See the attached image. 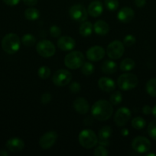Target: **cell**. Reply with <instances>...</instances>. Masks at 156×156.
Returning a JSON list of instances; mask_svg holds the SVG:
<instances>
[{
  "label": "cell",
  "mask_w": 156,
  "mask_h": 156,
  "mask_svg": "<svg viewBox=\"0 0 156 156\" xmlns=\"http://www.w3.org/2000/svg\"><path fill=\"white\" fill-rule=\"evenodd\" d=\"M113 108L112 104L106 100H99L95 102L91 108L92 116L99 121H106L113 115Z\"/></svg>",
  "instance_id": "cell-1"
},
{
  "label": "cell",
  "mask_w": 156,
  "mask_h": 156,
  "mask_svg": "<svg viewBox=\"0 0 156 156\" xmlns=\"http://www.w3.org/2000/svg\"><path fill=\"white\" fill-rule=\"evenodd\" d=\"M21 40L15 33H9L2 38V47L8 54L17 53L21 47Z\"/></svg>",
  "instance_id": "cell-2"
},
{
  "label": "cell",
  "mask_w": 156,
  "mask_h": 156,
  "mask_svg": "<svg viewBox=\"0 0 156 156\" xmlns=\"http://www.w3.org/2000/svg\"><path fill=\"white\" fill-rule=\"evenodd\" d=\"M78 141L80 146L84 149H90L96 146L98 143V138L96 133L92 129H83L78 136Z\"/></svg>",
  "instance_id": "cell-3"
},
{
  "label": "cell",
  "mask_w": 156,
  "mask_h": 156,
  "mask_svg": "<svg viewBox=\"0 0 156 156\" xmlns=\"http://www.w3.org/2000/svg\"><path fill=\"white\" fill-rule=\"evenodd\" d=\"M139 83L137 76L133 73H123L118 78L117 84L119 88L122 91H128L136 88Z\"/></svg>",
  "instance_id": "cell-4"
},
{
  "label": "cell",
  "mask_w": 156,
  "mask_h": 156,
  "mask_svg": "<svg viewBox=\"0 0 156 156\" xmlns=\"http://www.w3.org/2000/svg\"><path fill=\"white\" fill-rule=\"evenodd\" d=\"M84 62V56L80 51H72L64 58V65L70 69H77Z\"/></svg>",
  "instance_id": "cell-5"
},
{
  "label": "cell",
  "mask_w": 156,
  "mask_h": 156,
  "mask_svg": "<svg viewBox=\"0 0 156 156\" xmlns=\"http://www.w3.org/2000/svg\"><path fill=\"white\" fill-rule=\"evenodd\" d=\"M36 51L41 56L44 58L51 57L54 55L56 49L52 42L47 40H42L36 45Z\"/></svg>",
  "instance_id": "cell-6"
},
{
  "label": "cell",
  "mask_w": 156,
  "mask_h": 156,
  "mask_svg": "<svg viewBox=\"0 0 156 156\" xmlns=\"http://www.w3.org/2000/svg\"><path fill=\"white\" fill-rule=\"evenodd\" d=\"M72 80V74L66 69H59L54 73L52 77V82L55 85L64 87L70 83Z\"/></svg>",
  "instance_id": "cell-7"
},
{
  "label": "cell",
  "mask_w": 156,
  "mask_h": 156,
  "mask_svg": "<svg viewBox=\"0 0 156 156\" xmlns=\"http://www.w3.org/2000/svg\"><path fill=\"white\" fill-rule=\"evenodd\" d=\"M70 18L77 22H84L88 18V12L84 5L80 4L73 5L69 9Z\"/></svg>",
  "instance_id": "cell-8"
},
{
  "label": "cell",
  "mask_w": 156,
  "mask_h": 156,
  "mask_svg": "<svg viewBox=\"0 0 156 156\" xmlns=\"http://www.w3.org/2000/svg\"><path fill=\"white\" fill-rule=\"evenodd\" d=\"M125 52V45L119 41H114L110 43L106 49L107 56L112 59H118L122 56Z\"/></svg>",
  "instance_id": "cell-9"
},
{
  "label": "cell",
  "mask_w": 156,
  "mask_h": 156,
  "mask_svg": "<svg viewBox=\"0 0 156 156\" xmlns=\"http://www.w3.org/2000/svg\"><path fill=\"white\" fill-rule=\"evenodd\" d=\"M132 148L138 153H146L151 149V142L144 136H136L132 142Z\"/></svg>",
  "instance_id": "cell-10"
},
{
  "label": "cell",
  "mask_w": 156,
  "mask_h": 156,
  "mask_svg": "<svg viewBox=\"0 0 156 156\" xmlns=\"http://www.w3.org/2000/svg\"><path fill=\"white\" fill-rule=\"evenodd\" d=\"M131 111L125 107L119 108L114 116V123L118 126H123L131 118Z\"/></svg>",
  "instance_id": "cell-11"
},
{
  "label": "cell",
  "mask_w": 156,
  "mask_h": 156,
  "mask_svg": "<svg viewBox=\"0 0 156 156\" xmlns=\"http://www.w3.org/2000/svg\"><path fill=\"white\" fill-rule=\"evenodd\" d=\"M58 137V135L55 131H48L40 137L39 146L43 149H50L55 144Z\"/></svg>",
  "instance_id": "cell-12"
},
{
  "label": "cell",
  "mask_w": 156,
  "mask_h": 156,
  "mask_svg": "<svg viewBox=\"0 0 156 156\" xmlns=\"http://www.w3.org/2000/svg\"><path fill=\"white\" fill-rule=\"evenodd\" d=\"M105 50L100 46H93L87 51V58L92 62H98L105 56Z\"/></svg>",
  "instance_id": "cell-13"
},
{
  "label": "cell",
  "mask_w": 156,
  "mask_h": 156,
  "mask_svg": "<svg viewBox=\"0 0 156 156\" xmlns=\"http://www.w3.org/2000/svg\"><path fill=\"white\" fill-rule=\"evenodd\" d=\"M57 44L58 48L63 51H70L76 47V41L70 36H62L58 40Z\"/></svg>",
  "instance_id": "cell-14"
},
{
  "label": "cell",
  "mask_w": 156,
  "mask_h": 156,
  "mask_svg": "<svg viewBox=\"0 0 156 156\" xmlns=\"http://www.w3.org/2000/svg\"><path fill=\"white\" fill-rule=\"evenodd\" d=\"M24 143L21 139L18 138V137H13L11 138L6 142V148L9 149L10 152H19L24 149Z\"/></svg>",
  "instance_id": "cell-15"
},
{
  "label": "cell",
  "mask_w": 156,
  "mask_h": 156,
  "mask_svg": "<svg viewBox=\"0 0 156 156\" xmlns=\"http://www.w3.org/2000/svg\"><path fill=\"white\" fill-rule=\"evenodd\" d=\"M75 111L80 114H86L90 111V104L84 98H77L73 103Z\"/></svg>",
  "instance_id": "cell-16"
},
{
  "label": "cell",
  "mask_w": 156,
  "mask_h": 156,
  "mask_svg": "<svg viewBox=\"0 0 156 156\" xmlns=\"http://www.w3.org/2000/svg\"><path fill=\"white\" fill-rule=\"evenodd\" d=\"M135 15L134 11L130 7H123L119 11L117 18L122 23H129L133 19Z\"/></svg>",
  "instance_id": "cell-17"
},
{
  "label": "cell",
  "mask_w": 156,
  "mask_h": 156,
  "mask_svg": "<svg viewBox=\"0 0 156 156\" xmlns=\"http://www.w3.org/2000/svg\"><path fill=\"white\" fill-rule=\"evenodd\" d=\"M98 86L105 92H112L116 89V84L112 79L108 77H102L98 81Z\"/></svg>",
  "instance_id": "cell-18"
},
{
  "label": "cell",
  "mask_w": 156,
  "mask_h": 156,
  "mask_svg": "<svg viewBox=\"0 0 156 156\" xmlns=\"http://www.w3.org/2000/svg\"><path fill=\"white\" fill-rule=\"evenodd\" d=\"M87 12L93 18L100 16L103 12V6L99 1H93L89 5Z\"/></svg>",
  "instance_id": "cell-19"
},
{
  "label": "cell",
  "mask_w": 156,
  "mask_h": 156,
  "mask_svg": "<svg viewBox=\"0 0 156 156\" xmlns=\"http://www.w3.org/2000/svg\"><path fill=\"white\" fill-rule=\"evenodd\" d=\"M93 30H94L95 33L97 34L98 35L104 36L110 31V26L105 21L99 20L93 24Z\"/></svg>",
  "instance_id": "cell-20"
},
{
  "label": "cell",
  "mask_w": 156,
  "mask_h": 156,
  "mask_svg": "<svg viewBox=\"0 0 156 156\" xmlns=\"http://www.w3.org/2000/svg\"><path fill=\"white\" fill-rule=\"evenodd\" d=\"M101 70L103 73L107 75H112L117 71V64L113 60H104L101 64Z\"/></svg>",
  "instance_id": "cell-21"
},
{
  "label": "cell",
  "mask_w": 156,
  "mask_h": 156,
  "mask_svg": "<svg viewBox=\"0 0 156 156\" xmlns=\"http://www.w3.org/2000/svg\"><path fill=\"white\" fill-rule=\"evenodd\" d=\"M93 30V25L90 21H84L80 24L79 28V33L83 37H88L91 35Z\"/></svg>",
  "instance_id": "cell-22"
},
{
  "label": "cell",
  "mask_w": 156,
  "mask_h": 156,
  "mask_svg": "<svg viewBox=\"0 0 156 156\" xmlns=\"http://www.w3.org/2000/svg\"><path fill=\"white\" fill-rule=\"evenodd\" d=\"M135 61L131 58H125L123 60L121 61L120 65H119V68H120L121 71L122 72H128L133 69L135 67Z\"/></svg>",
  "instance_id": "cell-23"
},
{
  "label": "cell",
  "mask_w": 156,
  "mask_h": 156,
  "mask_svg": "<svg viewBox=\"0 0 156 156\" xmlns=\"http://www.w3.org/2000/svg\"><path fill=\"white\" fill-rule=\"evenodd\" d=\"M41 13H40L39 10L35 8H28L24 11V17L26 19L29 20V21H35V20L38 19Z\"/></svg>",
  "instance_id": "cell-24"
},
{
  "label": "cell",
  "mask_w": 156,
  "mask_h": 156,
  "mask_svg": "<svg viewBox=\"0 0 156 156\" xmlns=\"http://www.w3.org/2000/svg\"><path fill=\"white\" fill-rule=\"evenodd\" d=\"M145 90L147 93L149 94L151 97H156V79H151L147 82L145 85Z\"/></svg>",
  "instance_id": "cell-25"
},
{
  "label": "cell",
  "mask_w": 156,
  "mask_h": 156,
  "mask_svg": "<svg viewBox=\"0 0 156 156\" xmlns=\"http://www.w3.org/2000/svg\"><path fill=\"white\" fill-rule=\"evenodd\" d=\"M21 42L25 47H32V46H34L35 44L36 38L32 34H24L21 37Z\"/></svg>",
  "instance_id": "cell-26"
},
{
  "label": "cell",
  "mask_w": 156,
  "mask_h": 156,
  "mask_svg": "<svg viewBox=\"0 0 156 156\" xmlns=\"http://www.w3.org/2000/svg\"><path fill=\"white\" fill-rule=\"evenodd\" d=\"M113 133V129L110 126H105L101 128L98 133L99 140H108L109 138L111 136Z\"/></svg>",
  "instance_id": "cell-27"
},
{
  "label": "cell",
  "mask_w": 156,
  "mask_h": 156,
  "mask_svg": "<svg viewBox=\"0 0 156 156\" xmlns=\"http://www.w3.org/2000/svg\"><path fill=\"white\" fill-rule=\"evenodd\" d=\"M132 126L136 129H142L146 125L145 119L141 117H136L132 120L131 122Z\"/></svg>",
  "instance_id": "cell-28"
},
{
  "label": "cell",
  "mask_w": 156,
  "mask_h": 156,
  "mask_svg": "<svg viewBox=\"0 0 156 156\" xmlns=\"http://www.w3.org/2000/svg\"><path fill=\"white\" fill-rule=\"evenodd\" d=\"M94 72V66L90 62H84L81 66V73L84 76H88L92 75Z\"/></svg>",
  "instance_id": "cell-29"
},
{
  "label": "cell",
  "mask_w": 156,
  "mask_h": 156,
  "mask_svg": "<svg viewBox=\"0 0 156 156\" xmlns=\"http://www.w3.org/2000/svg\"><path fill=\"white\" fill-rule=\"evenodd\" d=\"M122 94L120 91H116L113 92L110 97V102L113 105H117L122 102Z\"/></svg>",
  "instance_id": "cell-30"
},
{
  "label": "cell",
  "mask_w": 156,
  "mask_h": 156,
  "mask_svg": "<svg viewBox=\"0 0 156 156\" xmlns=\"http://www.w3.org/2000/svg\"><path fill=\"white\" fill-rule=\"evenodd\" d=\"M38 75L40 79H47L50 77V69L49 67L46 66H41L38 70Z\"/></svg>",
  "instance_id": "cell-31"
},
{
  "label": "cell",
  "mask_w": 156,
  "mask_h": 156,
  "mask_svg": "<svg viewBox=\"0 0 156 156\" xmlns=\"http://www.w3.org/2000/svg\"><path fill=\"white\" fill-rule=\"evenodd\" d=\"M104 4H105L106 9L108 10L111 11V12L117 10L119 5V3L118 0H105L104 1Z\"/></svg>",
  "instance_id": "cell-32"
},
{
  "label": "cell",
  "mask_w": 156,
  "mask_h": 156,
  "mask_svg": "<svg viewBox=\"0 0 156 156\" xmlns=\"http://www.w3.org/2000/svg\"><path fill=\"white\" fill-rule=\"evenodd\" d=\"M148 133L152 140L156 141V120H153L148 126Z\"/></svg>",
  "instance_id": "cell-33"
},
{
  "label": "cell",
  "mask_w": 156,
  "mask_h": 156,
  "mask_svg": "<svg viewBox=\"0 0 156 156\" xmlns=\"http://www.w3.org/2000/svg\"><path fill=\"white\" fill-rule=\"evenodd\" d=\"M136 42V39L133 35L128 34L124 37L123 40V44L125 47H132V45H134Z\"/></svg>",
  "instance_id": "cell-34"
},
{
  "label": "cell",
  "mask_w": 156,
  "mask_h": 156,
  "mask_svg": "<svg viewBox=\"0 0 156 156\" xmlns=\"http://www.w3.org/2000/svg\"><path fill=\"white\" fill-rule=\"evenodd\" d=\"M93 155L96 156H107L109 155V152L105 148V146H99L95 149Z\"/></svg>",
  "instance_id": "cell-35"
},
{
  "label": "cell",
  "mask_w": 156,
  "mask_h": 156,
  "mask_svg": "<svg viewBox=\"0 0 156 156\" xmlns=\"http://www.w3.org/2000/svg\"><path fill=\"white\" fill-rule=\"evenodd\" d=\"M50 34L54 38L59 37L61 34V28L57 25H52L50 27Z\"/></svg>",
  "instance_id": "cell-36"
},
{
  "label": "cell",
  "mask_w": 156,
  "mask_h": 156,
  "mask_svg": "<svg viewBox=\"0 0 156 156\" xmlns=\"http://www.w3.org/2000/svg\"><path fill=\"white\" fill-rule=\"evenodd\" d=\"M52 99L51 94L49 92H45L41 95V102L43 105H47L50 102Z\"/></svg>",
  "instance_id": "cell-37"
},
{
  "label": "cell",
  "mask_w": 156,
  "mask_h": 156,
  "mask_svg": "<svg viewBox=\"0 0 156 156\" xmlns=\"http://www.w3.org/2000/svg\"><path fill=\"white\" fill-rule=\"evenodd\" d=\"M69 88H70V91H71V92L77 93L81 90V85H80L79 82H72V83L70 84Z\"/></svg>",
  "instance_id": "cell-38"
},
{
  "label": "cell",
  "mask_w": 156,
  "mask_h": 156,
  "mask_svg": "<svg viewBox=\"0 0 156 156\" xmlns=\"http://www.w3.org/2000/svg\"><path fill=\"white\" fill-rule=\"evenodd\" d=\"M6 5L9 6H15L19 3L20 0H2Z\"/></svg>",
  "instance_id": "cell-39"
},
{
  "label": "cell",
  "mask_w": 156,
  "mask_h": 156,
  "mask_svg": "<svg viewBox=\"0 0 156 156\" xmlns=\"http://www.w3.org/2000/svg\"><path fill=\"white\" fill-rule=\"evenodd\" d=\"M151 111H152V108L149 105H145L142 108V112L145 115H149L150 114H151Z\"/></svg>",
  "instance_id": "cell-40"
},
{
  "label": "cell",
  "mask_w": 156,
  "mask_h": 156,
  "mask_svg": "<svg viewBox=\"0 0 156 156\" xmlns=\"http://www.w3.org/2000/svg\"><path fill=\"white\" fill-rule=\"evenodd\" d=\"M22 1L28 6H35L38 3V0H22Z\"/></svg>",
  "instance_id": "cell-41"
},
{
  "label": "cell",
  "mask_w": 156,
  "mask_h": 156,
  "mask_svg": "<svg viewBox=\"0 0 156 156\" xmlns=\"http://www.w3.org/2000/svg\"><path fill=\"white\" fill-rule=\"evenodd\" d=\"M135 5L139 8H142L145 5L146 0H135Z\"/></svg>",
  "instance_id": "cell-42"
},
{
  "label": "cell",
  "mask_w": 156,
  "mask_h": 156,
  "mask_svg": "<svg viewBox=\"0 0 156 156\" xmlns=\"http://www.w3.org/2000/svg\"><path fill=\"white\" fill-rule=\"evenodd\" d=\"M98 143L100 146H109L110 143H109V140H98Z\"/></svg>",
  "instance_id": "cell-43"
},
{
  "label": "cell",
  "mask_w": 156,
  "mask_h": 156,
  "mask_svg": "<svg viewBox=\"0 0 156 156\" xmlns=\"http://www.w3.org/2000/svg\"><path fill=\"white\" fill-rule=\"evenodd\" d=\"M121 134L122 136H127L128 134V130L127 129H123L122 130V132H121Z\"/></svg>",
  "instance_id": "cell-44"
},
{
  "label": "cell",
  "mask_w": 156,
  "mask_h": 156,
  "mask_svg": "<svg viewBox=\"0 0 156 156\" xmlns=\"http://www.w3.org/2000/svg\"><path fill=\"white\" fill-rule=\"evenodd\" d=\"M151 114H152L153 116H154V117L156 118V105H154V106L153 107L152 111H151Z\"/></svg>",
  "instance_id": "cell-45"
},
{
  "label": "cell",
  "mask_w": 156,
  "mask_h": 156,
  "mask_svg": "<svg viewBox=\"0 0 156 156\" xmlns=\"http://www.w3.org/2000/svg\"><path fill=\"white\" fill-rule=\"evenodd\" d=\"M7 156V155H9V154H8V152H6V151L5 150H1L0 151V156Z\"/></svg>",
  "instance_id": "cell-46"
},
{
  "label": "cell",
  "mask_w": 156,
  "mask_h": 156,
  "mask_svg": "<svg viewBox=\"0 0 156 156\" xmlns=\"http://www.w3.org/2000/svg\"><path fill=\"white\" fill-rule=\"evenodd\" d=\"M147 156H156V154H154V153H148L146 155Z\"/></svg>",
  "instance_id": "cell-47"
}]
</instances>
